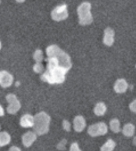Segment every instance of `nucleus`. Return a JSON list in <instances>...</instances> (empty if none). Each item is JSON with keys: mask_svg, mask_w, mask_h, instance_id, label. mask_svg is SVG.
<instances>
[{"mask_svg": "<svg viewBox=\"0 0 136 151\" xmlns=\"http://www.w3.org/2000/svg\"><path fill=\"white\" fill-rule=\"evenodd\" d=\"M135 68H136V65H135Z\"/></svg>", "mask_w": 136, "mask_h": 151, "instance_id": "nucleus-32", "label": "nucleus"}, {"mask_svg": "<svg viewBox=\"0 0 136 151\" xmlns=\"http://www.w3.org/2000/svg\"><path fill=\"white\" fill-rule=\"evenodd\" d=\"M107 108L106 104L103 102H99L96 105L94 108V114L98 116H103L106 112Z\"/></svg>", "mask_w": 136, "mask_h": 151, "instance_id": "nucleus-15", "label": "nucleus"}, {"mask_svg": "<svg viewBox=\"0 0 136 151\" xmlns=\"http://www.w3.org/2000/svg\"><path fill=\"white\" fill-rule=\"evenodd\" d=\"M68 71L69 70L62 67H47L41 76V79L50 84L62 83L65 81V75Z\"/></svg>", "mask_w": 136, "mask_h": 151, "instance_id": "nucleus-1", "label": "nucleus"}, {"mask_svg": "<svg viewBox=\"0 0 136 151\" xmlns=\"http://www.w3.org/2000/svg\"><path fill=\"white\" fill-rule=\"evenodd\" d=\"M1 49V42H0V50Z\"/></svg>", "mask_w": 136, "mask_h": 151, "instance_id": "nucleus-29", "label": "nucleus"}, {"mask_svg": "<svg viewBox=\"0 0 136 151\" xmlns=\"http://www.w3.org/2000/svg\"><path fill=\"white\" fill-rule=\"evenodd\" d=\"M69 151H81L79 147L78 144L77 142H74L72 144L71 147H70Z\"/></svg>", "mask_w": 136, "mask_h": 151, "instance_id": "nucleus-22", "label": "nucleus"}, {"mask_svg": "<svg viewBox=\"0 0 136 151\" xmlns=\"http://www.w3.org/2000/svg\"><path fill=\"white\" fill-rule=\"evenodd\" d=\"M65 145H66V140H64L58 144V145L57 146V148L59 150H64L65 148Z\"/></svg>", "mask_w": 136, "mask_h": 151, "instance_id": "nucleus-23", "label": "nucleus"}, {"mask_svg": "<svg viewBox=\"0 0 136 151\" xmlns=\"http://www.w3.org/2000/svg\"><path fill=\"white\" fill-rule=\"evenodd\" d=\"M128 84L124 79H120L116 81L114 85V90L118 93H123L127 91Z\"/></svg>", "mask_w": 136, "mask_h": 151, "instance_id": "nucleus-12", "label": "nucleus"}, {"mask_svg": "<svg viewBox=\"0 0 136 151\" xmlns=\"http://www.w3.org/2000/svg\"><path fill=\"white\" fill-rule=\"evenodd\" d=\"M16 1L19 2V3H23V2L25 1V0H16Z\"/></svg>", "mask_w": 136, "mask_h": 151, "instance_id": "nucleus-27", "label": "nucleus"}, {"mask_svg": "<svg viewBox=\"0 0 136 151\" xmlns=\"http://www.w3.org/2000/svg\"><path fill=\"white\" fill-rule=\"evenodd\" d=\"M51 122L50 116L44 111H42L34 116L33 130L36 134L41 136L44 135L50 130Z\"/></svg>", "mask_w": 136, "mask_h": 151, "instance_id": "nucleus-3", "label": "nucleus"}, {"mask_svg": "<svg viewBox=\"0 0 136 151\" xmlns=\"http://www.w3.org/2000/svg\"><path fill=\"white\" fill-rule=\"evenodd\" d=\"M114 31L110 28H106L104 30L103 43L108 47H111L114 42Z\"/></svg>", "mask_w": 136, "mask_h": 151, "instance_id": "nucleus-11", "label": "nucleus"}, {"mask_svg": "<svg viewBox=\"0 0 136 151\" xmlns=\"http://www.w3.org/2000/svg\"><path fill=\"white\" fill-rule=\"evenodd\" d=\"M11 142V136L7 132H0V147L9 145Z\"/></svg>", "mask_w": 136, "mask_h": 151, "instance_id": "nucleus-16", "label": "nucleus"}, {"mask_svg": "<svg viewBox=\"0 0 136 151\" xmlns=\"http://www.w3.org/2000/svg\"><path fill=\"white\" fill-rule=\"evenodd\" d=\"M36 140H37V134L31 131L27 132L22 136L23 145L27 148L31 147Z\"/></svg>", "mask_w": 136, "mask_h": 151, "instance_id": "nucleus-9", "label": "nucleus"}, {"mask_svg": "<svg viewBox=\"0 0 136 151\" xmlns=\"http://www.w3.org/2000/svg\"><path fill=\"white\" fill-rule=\"evenodd\" d=\"M52 18L54 21L60 22L65 20L68 18V11L67 6L65 4H62L57 6L56 8L52 12L51 14Z\"/></svg>", "mask_w": 136, "mask_h": 151, "instance_id": "nucleus-6", "label": "nucleus"}, {"mask_svg": "<svg viewBox=\"0 0 136 151\" xmlns=\"http://www.w3.org/2000/svg\"><path fill=\"white\" fill-rule=\"evenodd\" d=\"M91 4L84 2L77 8V14L79 17V23L81 26H87L92 23L93 16L91 13Z\"/></svg>", "mask_w": 136, "mask_h": 151, "instance_id": "nucleus-4", "label": "nucleus"}, {"mask_svg": "<svg viewBox=\"0 0 136 151\" xmlns=\"http://www.w3.org/2000/svg\"><path fill=\"white\" fill-rule=\"evenodd\" d=\"M43 58V56L42 51L40 49L36 50L33 55V58H34V60H35V62L36 63H42Z\"/></svg>", "mask_w": 136, "mask_h": 151, "instance_id": "nucleus-19", "label": "nucleus"}, {"mask_svg": "<svg viewBox=\"0 0 136 151\" xmlns=\"http://www.w3.org/2000/svg\"><path fill=\"white\" fill-rule=\"evenodd\" d=\"M20 125L23 128H33L34 124V116L30 114H25L20 119Z\"/></svg>", "mask_w": 136, "mask_h": 151, "instance_id": "nucleus-13", "label": "nucleus"}, {"mask_svg": "<svg viewBox=\"0 0 136 151\" xmlns=\"http://www.w3.org/2000/svg\"><path fill=\"white\" fill-rule=\"evenodd\" d=\"M13 82V77L6 70L0 71V85L4 88L10 87Z\"/></svg>", "mask_w": 136, "mask_h": 151, "instance_id": "nucleus-8", "label": "nucleus"}, {"mask_svg": "<svg viewBox=\"0 0 136 151\" xmlns=\"http://www.w3.org/2000/svg\"><path fill=\"white\" fill-rule=\"evenodd\" d=\"M116 146L115 141L112 139H108L107 142L101 147V151H113Z\"/></svg>", "mask_w": 136, "mask_h": 151, "instance_id": "nucleus-17", "label": "nucleus"}, {"mask_svg": "<svg viewBox=\"0 0 136 151\" xmlns=\"http://www.w3.org/2000/svg\"><path fill=\"white\" fill-rule=\"evenodd\" d=\"M0 129H1V126H0Z\"/></svg>", "mask_w": 136, "mask_h": 151, "instance_id": "nucleus-30", "label": "nucleus"}, {"mask_svg": "<svg viewBox=\"0 0 136 151\" xmlns=\"http://www.w3.org/2000/svg\"><path fill=\"white\" fill-rule=\"evenodd\" d=\"M6 100L9 103L7 111L10 114H15L20 109L21 104L14 94H8L6 96Z\"/></svg>", "mask_w": 136, "mask_h": 151, "instance_id": "nucleus-7", "label": "nucleus"}, {"mask_svg": "<svg viewBox=\"0 0 136 151\" xmlns=\"http://www.w3.org/2000/svg\"><path fill=\"white\" fill-rule=\"evenodd\" d=\"M133 144L136 145V136L134 138V139H133Z\"/></svg>", "mask_w": 136, "mask_h": 151, "instance_id": "nucleus-28", "label": "nucleus"}, {"mask_svg": "<svg viewBox=\"0 0 136 151\" xmlns=\"http://www.w3.org/2000/svg\"><path fill=\"white\" fill-rule=\"evenodd\" d=\"M63 128L66 131V132H70L71 130V124L66 120H64L63 121Z\"/></svg>", "mask_w": 136, "mask_h": 151, "instance_id": "nucleus-21", "label": "nucleus"}, {"mask_svg": "<svg viewBox=\"0 0 136 151\" xmlns=\"http://www.w3.org/2000/svg\"><path fill=\"white\" fill-rule=\"evenodd\" d=\"M86 126V120L82 116H77L74 120V128L77 132H81Z\"/></svg>", "mask_w": 136, "mask_h": 151, "instance_id": "nucleus-10", "label": "nucleus"}, {"mask_svg": "<svg viewBox=\"0 0 136 151\" xmlns=\"http://www.w3.org/2000/svg\"><path fill=\"white\" fill-rule=\"evenodd\" d=\"M0 3H1V0H0Z\"/></svg>", "mask_w": 136, "mask_h": 151, "instance_id": "nucleus-31", "label": "nucleus"}, {"mask_svg": "<svg viewBox=\"0 0 136 151\" xmlns=\"http://www.w3.org/2000/svg\"><path fill=\"white\" fill-rule=\"evenodd\" d=\"M43 70V67L41 63H36L33 66V70L37 73H40Z\"/></svg>", "mask_w": 136, "mask_h": 151, "instance_id": "nucleus-20", "label": "nucleus"}, {"mask_svg": "<svg viewBox=\"0 0 136 151\" xmlns=\"http://www.w3.org/2000/svg\"><path fill=\"white\" fill-rule=\"evenodd\" d=\"M135 127L133 124L128 123L123 126L122 129L123 134L126 137H132L135 134Z\"/></svg>", "mask_w": 136, "mask_h": 151, "instance_id": "nucleus-14", "label": "nucleus"}, {"mask_svg": "<svg viewBox=\"0 0 136 151\" xmlns=\"http://www.w3.org/2000/svg\"><path fill=\"white\" fill-rule=\"evenodd\" d=\"M108 128L104 122H99L89 126L87 129V132L92 137L103 136L108 133Z\"/></svg>", "mask_w": 136, "mask_h": 151, "instance_id": "nucleus-5", "label": "nucleus"}, {"mask_svg": "<svg viewBox=\"0 0 136 151\" xmlns=\"http://www.w3.org/2000/svg\"><path fill=\"white\" fill-rule=\"evenodd\" d=\"M5 114V111H4V109L3 108V107H2L1 105H0V117L1 116H4Z\"/></svg>", "mask_w": 136, "mask_h": 151, "instance_id": "nucleus-26", "label": "nucleus"}, {"mask_svg": "<svg viewBox=\"0 0 136 151\" xmlns=\"http://www.w3.org/2000/svg\"><path fill=\"white\" fill-rule=\"evenodd\" d=\"M110 128L111 130L114 133H118L121 131L120 122L118 119H112L110 122Z\"/></svg>", "mask_w": 136, "mask_h": 151, "instance_id": "nucleus-18", "label": "nucleus"}, {"mask_svg": "<svg viewBox=\"0 0 136 151\" xmlns=\"http://www.w3.org/2000/svg\"><path fill=\"white\" fill-rule=\"evenodd\" d=\"M8 151H21V150L20 148H18V147L13 146V147H11L10 148H9V150Z\"/></svg>", "mask_w": 136, "mask_h": 151, "instance_id": "nucleus-25", "label": "nucleus"}, {"mask_svg": "<svg viewBox=\"0 0 136 151\" xmlns=\"http://www.w3.org/2000/svg\"><path fill=\"white\" fill-rule=\"evenodd\" d=\"M130 110L136 114V99L133 100L132 103L130 104Z\"/></svg>", "mask_w": 136, "mask_h": 151, "instance_id": "nucleus-24", "label": "nucleus"}, {"mask_svg": "<svg viewBox=\"0 0 136 151\" xmlns=\"http://www.w3.org/2000/svg\"><path fill=\"white\" fill-rule=\"evenodd\" d=\"M46 54L48 57H55L59 60L61 66L65 68L67 70L71 69L72 67V63L71 61V58L66 52L63 51L57 45H51L46 48Z\"/></svg>", "mask_w": 136, "mask_h": 151, "instance_id": "nucleus-2", "label": "nucleus"}]
</instances>
